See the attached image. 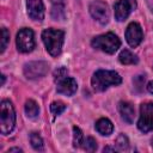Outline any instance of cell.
<instances>
[{
    "instance_id": "1",
    "label": "cell",
    "mask_w": 153,
    "mask_h": 153,
    "mask_svg": "<svg viewBox=\"0 0 153 153\" xmlns=\"http://www.w3.org/2000/svg\"><path fill=\"white\" fill-rule=\"evenodd\" d=\"M121 82H122V78L115 71L99 69L93 74L92 79H91V84H92L93 90L98 91V92H103L108 87L120 85Z\"/></svg>"
},
{
    "instance_id": "2",
    "label": "cell",
    "mask_w": 153,
    "mask_h": 153,
    "mask_svg": "<svg viewBox=\"0 0 153 153\" xmlns=\"http://www.w3.org/2000/svg\"><path fill=\"white\" fill-rule=\"evenodd\" d=\"M63 38H65V32L61 30L47 29L42 32V39L47 48V51L54 57L60 55L62 50Z\"/></svg>"
},
{
    "instance_id": "3",
    "label": "cell",
    "mask_w": 153,
    "mask_h": 153,
    "mask_svg": "<svg viewBox=\"0 0 153 153\" xmlns=\"http://www.w3.org/2000/svg\"><path fill=\"white\" fill-rule=\"evenodd\" d=\"M16 124V112L12 103L4 99L0 105V131L2 135L10 134Z\"/></svg>"
},
{
    "instance_id": "4",
    "label": "cell",
    "mask_w": 153,
    "mask_h": 153,
    "mask_svg": "<svg viewBox=\"0 0 153 153\" xmlns=\"http://www.w3.org/2000/svg\"><path fill=\"white\" fill-rule=\"evenodd\" d=\"M91 45L96 49H99L104 53L108 54H114L121 45V41L120 38L112 33V32H108L104 35H99L97 37H94L91 41Z\"/></svg>"
},
{
    "instance_id": "5",
    "label": "cell",
    "mask_w": 153,
    "mask_h": 153,
    "mask_svg": "<svg viewBox=\"0 0 153 153\" xmlns=\"http://www.w3.org/2000/svg\"><path fill=\"white\" fill-rule=\"evenodd\" d=\"M137 128L142 133L153 130V103L145 102L140 105V117L137 121Z\"/></svg>"
},
{
    "instance_id": "6",
    "label": "cell",
    "mask_w": 153,
    "mask_h": 153,
    "mask_svg": "<svg viewBox=\"0 0 153 153\" xmlns=\"http://www.w3.org/2000/svg\"><path fill=\"white\" fill-rule=\"evenodd\" d=\"M17 48L20 53H30L35 48L33 31L27 27H23L17 33Z\"/></svg>"
},
{
    "instance_id": "7",
    "label": "cell",
    "mask_w": 153,
    "mask_h": 153,
    "mask_svg": "<svg viewBox=\"0 0 153 153\" xmlns=\"http://www.w3.org/2000/svg\"><path fill=\"white\" fill-rule=\"evenodd\" d=\"M49 71V66L44 61H32L24 66V74L27 79L43 78Z\"/></svg>"
},
{
    "instance_id": "8",
    "label": "cell",
    "mask_w": 153,
    "mask_h": 153,
    "mask_svg": "<svg viewBox=\"0 0 153 153\" xmlns=\"http://www.w3.org/2000/svg\"><path fill=\"white\" fill-rule=\"evenodd\" d=\"M90 13L102 25L109 22V7L102 0H94L90 4Z\"/></svg>"
},
{
    "instance_id": "9",
    "label": "cell",
    "mask_w": 153,
    "mask_h": 153,
    "mask_svg": "<svg viewBox=\"0 0 153 153\" xmlns=\"http://www.w3.org/2000/svg\"><path fill=\"white\" fill-rule=\"evenodd\" d=\"M136 8V0H117L114 5L115 18L118 22H123Z\"/></svg>"
},
{
    "instance_id": "10",
    "label": "cell",
    "mask_w": 153,
    "mask_h": 153,
    "mask_svg": "<svg viewBox=\"0 0 153 153\" xmlns=\"http://www.w3.org/2000/svg\"><path fill=\"white\" fill-rule=\"evenodd\" d=\"M142 38H143V32H142L140 24H137L135 22L130 23L126 30V39H127L128 44L130 47L135 48L141 43Z\"/></svg>"
},
{
    "instance_id": "11",
    "label": "cell",
    "mask_w": 153,
    "mask_h": 153,
    "mask_svg": "<svg viewBox=\"0 0 153 153\" xmlns=\"http://www.w3.org/2000/svg\"><path fill=\"white\" fill-rule=\"evenodd\" d=\"M27 14L32 20L41 22L44 18V5L42 0H26Z\"/></svg>"
},
{
    "instance_id": "12",
    "label": "cell",
    "mask_w": 153,
    "mask_h": 153,
    "mask_svg": "<svg viewBox=\"0 0 153 153\" xmlns=\"http://www.w3.org/2000/svg\"><path fill=\"white\" fill-rule=\"evenodd\" d=\"M78 88V84L73 78L66 76L63 79H61L60 81H57V87L56 91L57 93L65 94V96H73L76 92Z\"/></svg>"
},
{
    "instance_id": "13",
    "label": "cell",
    "mask_w": 153,
    "mask_h": 153,
    "mask_svg": "<svg viewBox=\"0 0 153 153\" xmlns=\"http://www.w3.org/2000/svg\"><path fill=\"white\" fill-rule=\"evenodd\" d=\"M118 111L121 114V117L127 123H133L135 117V109L134 106L128 102H120L118 104Z\"/></svg>"
},
{
    "instance_id": "14",
    "label": "cell",
    "mask_w": 153,
    "mask_h": 153,
    "mask_svg": "<svg viewBox=\"0 0 153 153\" xmlns=\"http://www.w3.org/2000/svg\"><path fill=\"white\" fill-rule=\"evenodd\" d=\"M96 130L99 134L108 136V135H110L114 131V126H112V123H111L110 120H108V118H100L96 123Z\"/></svg>"
},
{
    "instance_id": "15",
    "label": "cell",
    "mask_w": 153,
    "mask_h": 153,
    "mask_svg": "<svg viewBox=\"0 0 153 153\" xmlns=\"http://www.w3.org/2000/svg\"><path fill=\"white\" fill-rule=\"evenodd\" d=\"M51 17L55 20H62L65 18V4H63V0H53Z\"/></svg>"
},
{
    "instance_id": "16",
    "label": "cell",
    "mask_w": 153,
    "mask_h": 153,
    "mask_svg": "<svg viewBox=\"0 0 153 153\" xmlns=\"http://www.w3.org/2000/svg\"><path fill=\"white\" fill-rule=\"evenodd\" d=\"M118 60L122 65H134V63H137L139 61L137 56L128 49H123L121 51V54L118 55Z\"/></svg>"
},
{
    "instance_id": "17",
    "label": "cell",
    "mask_w": 153,
    "mask_h": 153,
    "mask_svg": "<svg viewBox=\"0 0 153 153\" xmlns=\"http://www.w3.org/2000/svg\"><path fill=\"white\" fill-rule=\"evenodd\" d=\"M25 114H26V116L30 117V118L37 117L38 114H39L38 104H37L35 100H32V99L26 100V103H25Z\"/></svg>"
},
{
    "instance_id": "18",
    "label": "cell",
    "mask_w": 153,
    "mask_h": 153,
    "mask_svg": "<svg viewBox=\"0 0 153 153\" xmlns=\"http://www.w3.org/2000/svg\"><path fill=\"white\" fill-rule=\"evenodd\" d=\"M30 142H31V146L33 147V149H36V151H43L44 149L43 140L38 133H31L30 134Z\"/></svg>"
},
{
    "instance_id": "19",
    "label": "cell",
    "mask_w": 153,
    "mask_h": 153,
    "mask_svg": "<svg viewBox=\"0 0 153 153\" xmlns=\"http://www.w3.org/2000/svg\"><path fill=\"white\" fill-rule=\"evenodd\" d=\"M129 148V140L124 134H120L116 139V149L127 151Z\"/></svg>"
},
{
    "instance_id": "20",
    "label": "cell",
    "mask_w": 153,
    "mask_h": 153,
    "mask_svg": "<svg viewBox=\"0 0 153 153\" xmlns=\"http://www.w3.org/2000/svg\"><path fill=\"white\" fill-rule=\"evenodd\" d=\"M84 142V136L82 131L78 127H73V146L74 147H80Z\"/></svg>"
},
{
    "instance_id": "21",
    "label": "cell",
    "mask_w": 153,
    "mask_h": 153,
    "mask_svg": "<svg viewBox=\"0 0 153 153\" xmlns=\"http://www.w3.org/2000/svg\"><path fill=\"white\" fill-rule=\"evenodd\" d=\"M82 148L85 151H87V152H94L97 149V142H96V140L93 137H91V136L86 137L84 140V142H82Z\"/></svg>"
},
{
    "instance_id": "22",
    "label": "cell",
    "mask_w": 153,
    "mask_h": 153,
    "mask_svg": "<svg viewBox=\"0 0 153 153\" xmlns=\"http://www.w3.org/2000/svg\"><path fill=\"white\" fill-rule=\"evenodd\" d=\"M66 109V105L62 103V102H53L50 104V111L54 116H57L60 114H62Z\"/></svg>"
},
{
    "instance_id": "23",
    "label": "cell",
    "mask_w": 153,
    "mask_h": 153,
    "mask_svg": "<svg viewBox=\"0 0 153 153\" xmlns=\"http://www.w3.org/2000/svg\"><path fill=\"white\" fill-rule=\"evenodd\" d=\"M8 41H10V33H8V31H7L6 27H2L1 29V50H0L1 53L5 51Z\"/></svg>"
},
{
    "instance_id": "24",
    "label": "cell",
    "mask_w": 153,
    "mask_h": 153,
    "mask_svg": "<svg viewBox=\"0 0 153 153\" xmlns=\"http://www.w3.org/2000/svg\"><path fill=\"white\" fill-rule=\"evenodd\" d=\"M67 74H68V71H67L65 67H60V68H57V69L54 72V80L57 82V81H60L61 79L66 78Z\"/></svg>"
},
{
    "instance_id": "25",
    "label": "cell",
    "mask_w": 153,
    "mask_h": 153,
    "mask_svg": "<svg viewBox=\"0 0 153 153\" xmlns=\"http://www.w3.org/2000/svg\"><path fill=\"white\" fill-rule=\"evenodd\" d=\"M133 84H134V86L137 88V91H140L141 88H142V86H143V84H145V75H136V76H134L133 78Z\"/></svg>"
},
{
    "instance_id": "26",
    "label": "cell",
    "mask_w": 153,
    "mask_h": 153,
    "mask_svg": "<svg viewBox=\"0 0 153 153\" xmlns=\"http://www.w3.org/2000/svg\"><path fill=\"white\" fill-rule=\"evenodd\" d=\"M146 87H147V91H148L149 93H152V94H153V80H152V81H149V82L147 84V86H146Z\"/></svg>"
},
{
    "instance_id": "27",
    "label": "cell",
    "mask_w": 153,
    "mask_h": 153,
    "mask_svg": "<svg viewBox=\"0 0 153 153\" xmlns=\"http://www.w3.org/2000/svg\"><path fill=\"white\" fill-rule=\"evenodd\" d=\"M103 151H104V152H109V151H110V152H115L116 148H115V147H104Z\"/></svg>"
},
{
    "instance_id": "28",
    "label": "cell",
    "mask_w": 153,
    "mask_h": 153,
    "mask_svg": "<svg viewBox=\"0 0 153 153\" xmlns=\"http://www.w3.org/2000/svg\"><path fill=\"white\" fill-rule=\"evenodd\" d=\"M147 5H148V7L151 8V11L153 12V0H147Z\"/></svg>"
},
{
    "instance_id": "29",
    "label": "cell",
    "mask_w": 153,
    "mask_h": 153,
    "mask_svg": "<svg viewBox=\"0 0 153 153\" xmlns=\"http://www.w3.org/2000/svg\"><path fill=\"white\" fill-rule=\"evenodd\" d=\"M10 152H19V153H20L22 149H20V148H10V149H8V153H10Z\"/></svg>"
},
{
    "instance_id": "30",
    "label": "cell",
    "mask_w": 153,
    "mask_h": 153,
    "mask_svg": "<svg viewBox=\"0 0 153 153\" xmlns=\"http://www.w3.org/2000/svg\"><path fill=\"white\" fill-rule=\"evenodd\" d=\"M5 84V75H1V85Z\"/></svg>"
},
{
    "instance_id": "31",
    "label": "cell",
    "mask_w": 153,
    "mask_h": 153,
    "mask_svg": "<svg viewBox=\"0 0 153 153\" xmlns=\"http://www.w3.org/2000/svg\"><path fill=\"white\" fill-rule=\"evenodd\" d=\"M152 147H153V139H152Z\"/></svg>"
}]
</instances>
